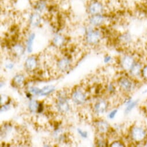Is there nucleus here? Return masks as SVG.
Here are the masks:
<instances>
[{
  "label": "nucleus",
  "mask_w": 147,
  "mask_h": 147,
  "mask_svg": "<svg viewBox=\"0 0 147 147\" xmlns=\"http://www.w3.org/2000/svg\"><path fill=\"white\" fill-rule=\"evenodd\" d=\"M131 139L136 143H142L147 138V130L142 125H134L130 129Z\"/></svg>",
  "instance_id": "obj_1"
},
{
  "label": "nucleus",
  "mask_w": 147,
  "mask_h": 147,
  "mask_svg": "<svg viewBox=\"0 0 147 147\" xmlns=\"http://www.w3.org/2000/svg\"><path fill=\"white\" fill-rule=\"evenodd\" d=\"M85 39L87 43L91 45H96L101 40V32L99 30L94 28L92 27H89L86 29Z\"/></svg>",
  "instance_id": "obj_2"
},
{
  "label": "nucleus",
  "mask_w": 147,
  "mask_h": 147,
  "mask_svg": "<svg viewBox=\"0 0 147 147\" xmlns=\"http://www.w3.org/2000/svg\"><path fill=\"white\" fill-rule=\"evenodd\" d=\"M56 108L62 114H65L69 111L70 106L66 95L64 94H59L57 99Z\"/></svg>",
  "instance_id": "obj_3"
},
{
  "label": "nucleus",
  "mask_w": 147,
  "mask_h": 147,
  "mask_svg": "<svg viewBox=\"0 0 147 147\" xmlns=\"http://www.w3.org/2000/svg\"><path fill=\"white\" fill-rule=\"evenodd\" d=\"M118 83L120 88L124 92L129 93L132 92L136 87L134 83L126 77H122L118 79Z\"/></svg>",
  "instance_id": "obj_4"
},
{
  "label": "nucleus",
  "mask_w": 147,
  "mask_h": 147,
  "mask_svg": "<svg viewBox=\"0 0 147 147\" xmlns=\"http://www.w3.org/2000/svg\"><path fill=\"white\" fill-rule=\"evenodd\" d=\"M71 98L73 102L76 105H82L87 100V95L82 90L76 89L72 92Z\"/></svg>",
  "instance_id": "obj_5"
},
{
  "label": "nucleus",
  "mask_w": 147,
  "mask_h": 147,
  "mask_svg": "<svg viewBox=\"0 0 147 147\" xmlns=\"http://www.w3.org/2000/svg\"><path fill=\"white\" fill-rule=\"evenodd\" d=\"M87 11L91 15L101 14L103 13L105 11V6L100 1H94L89 4Z\"/></svg>",
  "instance_id": "obj_6"
},
{
  "label": "nucleus",
  "mask_w": 147,
  "mask_h": 147,
  "mask_svg": "<svg viewBox=\"0 0 147 147\" xmlns=\"http://www.w3.org/2000/svg\"><path fill=\"white\" fill-rule=\"evenodd\" d=\"M137 61L133 56L130 55H124L121 61V65L122 69L126 71H129Z\"/></svg>",
  "instance_id": "obj_7"
},
{
  "label": "nucleus",
  "mask_w": 147,
  "mask_h": 147,
  "mask_svg": "<svg viewBox=\"0 0 147 147\" xmlns=\"http://www.w3.org/2000/svg\"><path fill=\"white\" fill-rule=\"evenodd\" d=\"M109 107L108 102L105 99H99L94 106V110L97 114H102L107 111Z\"/></svg>",
  "instance_id": "obj_8"
},
{
  "label": "nucleus",
  "mask_w": 147,
  "mask_h": 147,
  "mask_svg": "<svg viewBox=\"0 0 147 147\" xmlns=\"http://www.w3.org/2000/svg\"><path fill=\"white\" fill-rule=\"evenodd\" d=\"M106 21V17L103 13L91 15L89 18V23L93 27H99L103 25Z\"/></svg>",
  "instance_id": "obj_9"
},
{
  "label": "nucleus",
  "mask_w": 147,
  "mask_h": 147,
  "mask_svg": "<svg viewBox=\"0 0 147 147\" xmlns=\"http://www.w3.org/2000/svg\"><path fill=\"white\" fill-rule=\"evenodd\" d=\"M24 66L26 70L31 71L35 70L38 66V60L35 56L28 57L25 61Z\"/></svg>",
  "instance_id": "obj_10"
},
{
  "label": "nucleus",
  "mask_w": 147,
  "mask_h": 147,
  "mask_svg": "<svg viewBox=\"0 0 147 147\" xmlns=\"http://www.w3.org/2000/svg\"><path fill=\"white\" fill-rule=\"evenodd\" d=\"M95 127L97 131L100 134H106L110 130L109 123L105 120H99L95 122Z\"/></svg>",
  "instance_id": "obj_11"
},
{
  "label": "nucleus",
  "mask_w": 147,
  "mask_h": 147,
  "mask_svg": "<svg viewBox=\"0 0 147 147\" xmlns=\"http://www.w3.org/2000/svg\"><path fill=\"white\" fill-rule=\"evenodd\" d=\"M42 19L40 13L36 11L31 14L29 18V23L31 27H38L41 24Z\"/></svg>",
  "instance_id": "obj_12"
},
{
  "label": "nucleus",
  "mask_w": 147,
  "mask_h": 147,
  "mask_svg": "<svg viewBox=\"0 0 147 147\" xmlns=\"http://www.w3.org/2000/svg\"><path fill=\"white\" fill-rule=\"evenodd\" d=\"M142 67L143 65L140 62L136 61L131 69L129 71L130 75L133 78L141 77V70Z\"/></svg>",
  "instance_id": "obj_13"
},
{
  "label": "nucleus",
  "mask_w": 147,
  "mask_h": 147,
  "mask_svg": "<svg viewBox=\"0 0 147 147\" xmlns=\"http://www.w3.org/2000/svg\"><path fill=\"white\" fill-rule=\"evenodd\" d=\"M57 65L59 70L65 71L70 68L71 66V61L67 57L62 58L58 60Z\"/></svg>",
  "instance_id": "obj_14"
},
{
  "label": "nucleus",
  "mask_w": 147,
  "mask_h": 147,
  "mask_svg": "<svg viewBox=\"0 0 147 147\" xmlns=\"http://www.w3.org/2000/svg\"><path fill=\"white\" fill-rule=\"evenodd\" d=\"M26 50V48L20 43H16L12 47V52L13 54L17 57L23 55Z\"/></svg>",
  "instance_id": "obj_15"
},
{
  "label": "nucleus",
  "mask_w": 147,
  "mask_h": 147,
  "mask_svg": "<svg viewBox=\"0 0 147 147\" xmlns=\"http://www.w3.org/2000/svg\"><path fill=\"white\" fill-rule=\"evenodd\" d=\"M36 38V35L35 33L32 32L28 36L27 40V43H26V50L28 53H31L33 51V45L34 40Z\"/></svg>",
  "instance_id": "obj_16"
},
{
  "label": "nucleus",
  "mask_w": 147,
  "mask_h": 147,
  "mask_svg": "<svg viewBox=\"0 0 147 147\" xmlns=\"http://www.w3.org/2000/svg\"><path fill=\"white\" fill-rule=\"evenodd\" d=\"M55 90V87L53 85H49L45 86L40 89V96H46L51 94Z\"/></svg>",
  "instance_id": "obj_17"
},
{
  "label": "nucleus",
  "mask_w": 147,
  "mask_h": 147,
  "mask_svg": "<svg viewBox=\"0 0 147 147\" xmlns=\"http://www.w3.org/2000/svg\"><path fill=\"white\" fill-rule=\"evenodd\" d=\"M119 41L124 45H128L132 42V36L129 32H125L119 36Z\"/></svg>",
  "instance_id": "obj_18"
},
{
  "label": "nucleus",
  "mask_w": 147,
  "mask_h": 147,
  "mask_svg": "<svg viewBox=\"0 0 147 147\" xmlns=\"http://www.w3.org/2000/svg\"><path fill=\"white\" fill-rule=\"evenodd\" d=\"M65 42V37L61 34L55 35L54 36L53 39V44L57 47L62 46V45H63Z\"/></svg>",
  "instance_id": "obj_19"
},
{
  "label": "nucleus",
  "mask_w": 147,
  "mask_h": 147,
  "mask_svg": "<svg viewBox=\"0 0 147 147\" xmlns=\"http://www.w3.org/2000/svg\"><path fill=\"white\" fill-rule=\"evenodd\" d=\"M26 80L25 76L23 74H18L16 75L13 79V84L17 86L20 87L24 84Z\"/></svg>",
  "instance_id": "obj_20"
},
{
  "label": "nucleus",
  "mask_w": 147,
  "mask_h": 147,
  "mask_svg": "<svg viewBox=\"0 0 147 147\" xmlns=\"http://www.w3.org/2000/svg\"><path fill=\"white\" fill-rule=\"evenodd\" d=\"M39 103L35 100L31 99L28 103V109L31 113H37Z\"/></svg>",
  "instance_id": "obj_21"
},
{
  "label": "nucleus",
  "mask_w": 147,
  "mask_h": 147,
  "mask_svg": "<svg viewBox=\"0 0 147 147\" xmlns=\"http://www.w3.org/2000/svg\"><path fill=\"white\" fill-rule=\"evenodd\" d=\"M47 7V4L45 1H42V0H40V1H39L37 2L35 5V8L36 12H42L44 11Z\"/></svg>",
  "instance_id": "obj_22"
},
{
  "label": "nucleus",
  "mask_w": 147,
  "mask_h": 147,
  "mask_svg": "<svg viewBox=\"0 0 147 147\" xmlns=\"http://www.w3.org/2000/svg\"><path fill=\"white\" fill-rule=\"evenodd\" d=\"M138 100H132L130 103H129L128 105H126L125 106V114H129L133 109H134L136 106L138 105Z\"/></svg>",
  "instance_id": "obj_23"
},
{
  "label": "nucleus",
  "mask_w": 147,
  "mask_h": 147,
  "mask_svg": "<svg viewBox=\"0 0 147 147\" xmlns=\"http://www.w3.org/2000/svg\"><path fill=\"white\" fill-rule=\"evenodd\" d=\"M53 136H54V137L55 138V140H57L59 141H62L64 138L63 131L61 129H58L55 130L54 131Z\"/></svg>",
  "instance_id": "obj_24"
},
{
  "label": "nucleus",
  "mask_w": 147,
  "mask_h": 147,
  "mask_svg": "<svg viewBox=\"0 0 147 147\" xmlns=\"http://www.w3.org/2000/svg\"><path fill=\"white\" fill-rule=\"evenodd\" d=\"M28 91L31 92L32 95H36V96H40V88L37 87H31L28 89Z\"/></svg>",
  "instance_id": "obj_25"
},
{
  "label": "nucleus",
  "mask_w": 147,
  "mask_h": 147,
  "mask_svg": "<svg viewBox=\"0 0 147 147\" xmlns=\"http://www.w3.org/2000/svg\"><path fill=\"white\" fill-rule=\"evenodd\" d=\"M77 132L79 134V135L82 138H84V139H86L88 138V133L87 131H85V130H83V129H80V128H78L77 129Z\"/></svg>",
  "instance_id": "obj_26"
},
{
  "label": "nucleus",
  "mask_w": 147,
  "mask_h": 147,
  "mask_svg": "<svg viewBox=\"0 0 147 147\" xmlns=\"http://www.w3.org/2000/svg\"><path fill=\"white\" fill-rule=\"evenodd\" d=\"M107 90L108 92H109V94H114L116 92V87H115V85L113 83H110L108 84Z\"/></svg>",
  "instance_id": "obj_27"
},
{
  "label": "nucleus",
  "mask_w": 147,
  "mask_h": 147,
  "mask_svg": "<svg viewBox=\"0 0 147 147\" xmlns=\"http://www.w3.org/2000/svg\"><path fill=\"white\" fill-rule=\"evenodd\" d=\"M118 112V110L115 109H113L107 115V117L109 119H113L115 118L117 113Z\"/></svg>",
  "instance_id": "obj_28"
},
{
  "label": "nucleus",
  "mask_w": 147,
  "mask_h": 147,
  "mask_svg": "<svg viewBox=\"0 0 147 147\" xmlns=\"http://www.w3.org/2000/svg\"><path fill=\"white\" fill-rule=\"evenodd\" d=\"M110 146L111 147H123V146H125V145L121 141L116 140V141H114L110 144Z\"/></svg>",
  "instance_id": "obj_29"
},
{
  "label": "nucleus",
  "mask_w": 147,
  "mask_h": 147,
  "mask_svg": "<svg viewBox=\"0 0 147 147\" xmlns=\"http://www.w3.org/2000/svg\"><path fill=\"white\" fill-rule=\"evenodd\" d=\"M10 109H11L10 103L7 102V103L1 105V109H0V111H1V113H4L6 111H8Z\"/></svg>",
  "instance_id": "obj_30"
},
{
  "label": "nucleus",
  "mask_w": 147,
  "mask_h": 147,
  "mask_svg": "<svg viewBox=\"0 0 147 147\" xmlns=\"http://www.w3.org/2000/svg\"><path fill=\"white\" fill-rule=\"evenodd\" d=\"M141 78L145 80H147V65L143 66L141 70Z\"/></svg>",
  "instance_id": "obj_31"
},
{
  "label": "nucleus",
  "mask_w": 147,
  "mask_h": 147,
  "mask_svg": "<svg viewBox=\"0 0 147 147\" xmlns=\"http://www.w3.org/2000/svg\"><path fill=\"white\" fill-rule=\"evenodd\" d=\"M97 146H101V147H104V146H107V144L105 141L103 140H98L97 142H96Z\"/></svg>",
  "instance_id": "obj_32"
},
{
  "label": "nucleus",
  "mask_w": 147,
  "mask_h": 147,
  "mask_svg": "<svg viewBox=\"0 0 147 147\" xmlns=\"http://www.w3.org/2000/svg\"><path fill=\"white\" fill-rule=\"evenodd\" d=\"M43 110H44V105H43V104L42 103H39L37 113H42L43 111Z\"/></svg>",
  "instance_id": "obj_33"
},
{
  "label": "nucleus",
  "mask_w": 147,
  "mask_h": 147,
  "mask_svg": "<svg viewBox=\"0 0 147 147\" xmlns=\"http://www.w3.org/2000/svg\"><path fill=\"white\" fill-rule=\"evenodd\" d=\"M111 59H112L111 56L110 55H107L105 56V58H104V59H103L104 63H109V62L111 61Z\"/></svg>",
  "instance_id": "obj_34"
},
{
  "label": "nucleus",
  "mask_w": 147,
  "mask_h": 147,
  "mask_svg": "<svg viewBox=\"0 0 147 147\" xmlns=\"http://www.w3.org/2000/svg\"><path fill=\"white\" fill-rule=\"evenodd\" d=\"M5 67H6L7 69L12 70L14 67V63L9 62V63L5 65Z\"/></svg>",
  "instance_id": "obj_35"
},
{
  "label": "nucleus",
  "mask_w": 147,
  "mask_h": 147,
  "mask_svg": "<svg viewBox=\"0 0 147 147\" xmlns=\"http://www.w3.org/2000/svg\"><path fill=\"white\" fill-rule=\"evenodd\" d=\"M32 94L31 92H30L28 91V92L26 93V97H27L28 99H31V97H32Z\"/></svg>",
  "instance_id": "obj_36"
},
{
  "label": "nucleus",
  "mask_w": 147,
  "mask_h": 147,
  "mask_svg": "<svg viewBox=\"0 0 147 147\" xmlns=\"http://www.w3.org/2000/svg\"><path fill=\"white\" fill-rule=\"evenodd\" d=\"M3 85L5 86V83L4 82H1V84H0V87H1V88H2L3 87Z\"/></svg>",
  "instance_id": "obj_37"
},
{
  "label": "nucleus",
  "mask_w": 147,
  "mask_h": 147,
  "mask_svg": "<svg viewBox=\"0 0 147 147\" xmlns=\"http://www.w3.org/2000/svg\"><path fill=\"white\" fill-rule=\"evenodd\" d=\"M145 146H147V141H146V144H145Z\"/></svg>",
  "instance_id": "obj_38"
}]
</instances>
